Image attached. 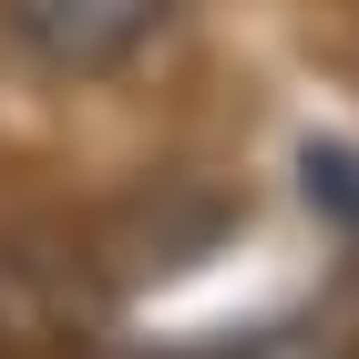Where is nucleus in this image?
<instances>
[{"label":"nucleus","mask_w":359,"mask_h":359,"mask_svg":"<svg viewBox=\"0 0 359 359\" xmlns=\"http://www.w3.org/2000/svg\"><path fill=\"white\" fill-rule=\"evenodd\" d=\"M165 21H175V0H0V31L52 72H113Z\"/></svg>","instance_id":"1"}]
</instances>
